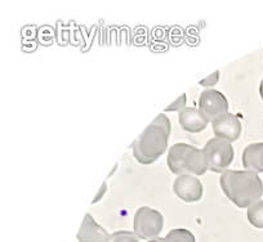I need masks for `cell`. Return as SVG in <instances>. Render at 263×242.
I'll return each instance as SVG.
<instances>
[{
	"instance_id": "6da1fadb",
	"label": "cell",
	"mask_w": 263,
	"mask_h": 242,
	"mask_svg": "<svg viewBox=\"0 0 263 242\" xmlns=\"http://www.w3.org/2000/svg\"><path fill=\"white\" fill-rule=\"evenodd\" d=\"M219 183L227 198L237 208H249L263 195V183L254 171L227 170L221 175Z\"/></svg>"
},
{
	"instance_id": "7a4b0ae2",
	"label": "cell",
	"mask_w": 263,
	"mask_h": 242,
	"mask_svg": "<svg viewBox=\"0 0 263 242\" xmlns=\"http://www.w3.org/2000/svg\"><path fill=\"white\" fill-rule=\"evenodd\" d=\"M171 135V121L168 116L160 113L146 128L132 146L133 156L142 165L154 164L165 153Z\"/></svg>"
},
{
	"instance_id": "3957f363",
	"label": "cell",
	"mask_w": 263,
	"mask_h": 242,
	"mask_svg": "<svg viewBox=\"0 0 263 242\" xmlns=\"http://www.w3.org/2000/svg\"><path fill=\"white\" fill-rule=\"evenodd\" d=\"M169 170L179 175H203L208 170L203 150L187 143H176L171 147L166 157Z\"/></svg>"
},
{
	"instance_id": "277c9868",
	"label": "cell",
	"mask_w": 263,
	"mask_h": 242,
	"mask_svg": "<svg viewBox=\"0 0 263 242\" xmlns=\"http://www.w3.org/2000/svg\"><path fill=\"white\" fill-rule=\"evenodd\" d=\"M205 156L208 170L213 173H222L227 171L235 157L234 148L231 143L219 138H213L208 140L203 148Z\"/></svg>"
},
{
	"instance_id": "5b68a950",
	"label": "cell",
	"mask_w": 263,
	"mask_h": 242,
	"mask_svg": "<svg viewBox=\"0 0 263 242\" xmlns=\"http://www.w3.org/2000/svg\"><path fill=\"white\" fill-rule=\"evenodd\" d=\"M164 218L158 210L148 206H142L135 214V233L141 239L158 238L163 231Z\"/></svg>"
},
{
	"instance_id": "8992f818",
	"label": "cell",
	"mask_w": 263,
	"mask_h": 242,
	"mask_svg": "<svg viewBox=\"0 0 263 242\" xmlns=\"http://www.w3.org/2000/svg\"><path fill=\"white\" fill-rule=\"evenodd\" d=\"M199 111L208 123H214L219 117L229 113V100L223 93L216 89H206L200 94Z\"/></svg>"
},
{
	"instance_id": "52a82bcc",
	"label": "cell",
	"mask_w": 263,
	"mask_h": 242,
	"mask_svg": "<svg viewBox=\"0 0 263 242\" xmlns=\"http://www.w3.org/2000/svg\"><path fill=\"white\" fill-rule=\"evenodd\" d=\"M173 191L183 203H196L203 197V185L195 175H179L173 183Z\"/></svg>"
},
{
	"instance_id": "ba28073f",
	"label": "cell",
	"mask_w": 263,
	"mask_h": 242,
	"mask_svg": "<svg viewBox=\"0 0 263 242\" xmlns=\"http://www.w3.org/2000/svg\"><path fill=\"white\" fill-rule=\"evenodd\" d=\"M212 124H213V133L216 138L224 139L230 143L235 142L241 134V121L239 116L234 113H226Z\"/></svg>"
},
{
	"instance_id": "9c48e42d",
	"label": "cell",
	"mask_w": 263,
	"mask_h": 242,
	"mask_svg": "<svg viewBox=\"0 0 263 242\" xmlns=\"http://www.w3.org/2000/svg\"><path fill=\"white\" fill-rule=\"evenodd\" d=\"M108 234L90 214H87L83 219L82 227L78 232L79 242H108Z\"/></svg>"
},
{
	"instance_id": "30bf717a",
	"label": "cell",
	"mask_w": 263,
	"mask_h": 242,
	"mask_svg": "<svg viewBox=\"0 0 263 242\" xmlns=\"http://www.w3.org/2000/svg\"><path fill=\"white\" fill-rule=\"evenodd\" d=\"M208 121L205 120L201 112L197 108L186 107L179 112V125L182 129L189 133H200L208 127Z\"/></svg>"
},
{
	"instance_id": "8fae6325",
	"label": "cell",
	"mask_w": 263,
	"mask_h": 242,
	"mask_svg": "<svg viewBox=\"0 0 263 242\" xmlns=\"http://www.w3.org/2000/svg\"><path fill=\"white\" fill-rule=\"evenodd\" d=\"M242 166L254 173H263V142L247 146L242 152Z\"/></svg>"
},
{
	"instance_id": "7c38bea8",
	"label": "cell",
	"mask_w": 263,
	"mask_h": 242,
	"mask_svg": "<svg viewBox=\"0 0 263 242\" xmlns=\"http://www.w3.org/2000/svg\"><path fill=\"white\" fill-rule=\"evenodd\" d=\"M247 215L248 220L253 227L258 229H263V200L257 201L252 206H249Z\"/></svg>"
},
{
	"instance_id": "4fadbf2b",
	"label": "cell",
	"mask_w": 263,
	"mask_h": 242,
	"mask_svg": "<svg viewBox=\"0 0 263 242\" xmlns=\"http://www.w3.org/2000/svg\"><path fill=\"white\" fill-rule=\"evenodd\" d=\"M165 242H195V236L184 228H176L172 229L165 237H164Z\"/></svg>"
},
{
	"instance_id": "5bb4252c",
	"label": "cell",
	"mask_w": 263,
	"mask_h": 242,
	"mask_svg": "<svg viewBox=\"0 0 263 242\" xmlns=\"http://www.w3.org/2000/svg\"><path fill=\"white\" fill-rule=\"evenodd\" d=\"M138 237L135 232L129 231H118L114 232L108 237V242H140Z\"/></svg>"
},
{
	"instance_id": "9a60e30c",
	"label": "cell",
	"mask_w": 263,
	"mask_h": 242,
	"mask_svg": "<svg viewBox=\"0 0 263 242\" xmlns=\"http://www.w3.org/2000/svg\"><path fill=\"white\" fill-rule=\"evenodd\" d=\"M186 103H187V95L186 94H182L181 97L178 98L177 100H174L171 106L165 108V112H177V111H183L186 108Z\"/></svg>"
},
{
	"instance_id": "2e32d148",
	"label": "cell",
	"mask_w": 263,
	"mask_h": 242,
	"mask_svg": "<svg viewBox=\"0 0 263 242\" xmlns=\"http://www.w3.org/2000/svg\"><path fill=\"white\" fill-rule=\"evenodd\" d=\"M218 80H219V71H216L212 75H209V76H206L205 79L200 80L199 84H200L201 87H214V85L218 83Z\"/></svg>"
},
{
	"instance_id": "e0dca14e",
	"label": "cell",
	"mask_w": 263,
	"mask_h": 242,
	"mask_svg": "<svg viewBox=\"0 0 263 242\" xmlns=\"http://www.w3.org/2000/svg\"><path fill=\"white\" fill-rule=\"evenodd\" d=\"M259 94H260V98H262V100H263V79L260 80V84H259Z\"/></svg>"
},
{
	"instance_id": "ac0fdd59",
	"label": "cell",
	"mask_w": 263,
	"mask_h": 242,
	"mask_svg": "<svg viewBox=\"0 0 263 242\" xmlns=\"http://www.w3.org/2000/svg\"><path fill=\"white\" fill-rule=\"evenodd\" d=\"M148 242H165L164 241V238H160V237H158V238H154V239H150Z\"/></svg>"
}]
</instances>
